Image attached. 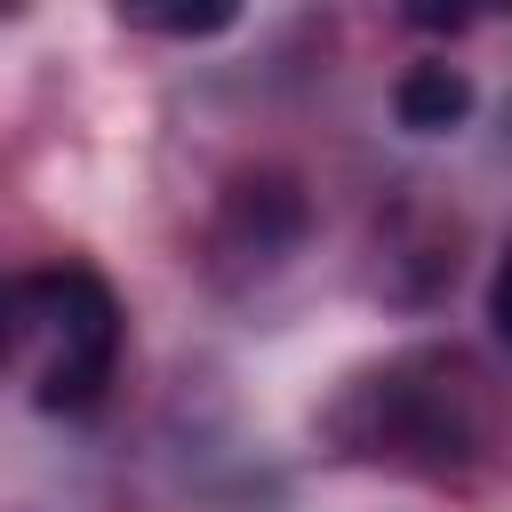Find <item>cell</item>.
<instances>
[{
    "mask_svg": "<svg viewBox=\"0 0 512 512\" xmlns=\"http://www.w3.org/2000/svg\"><path fill=\"white\" fill-rule=\"evenodd\" d=\"M304 232V200L280 184V176H256L224 200V224H216V248L224 256H256V264H280Z\"/></svg>",
    "mask_w": 512,
    "mask_h": 512,
    "instance_id": "obj_3",
    "label": "cell"
},
{
    "mask_svg": "<svg viewBox=\"0 0 512 512\" xmlns=\"http://www.w3.org/2000/svg\"><path fill=\"white\" fill-rule=\"evenodd\" d=\"M120 296L88 264H40L16 272L8 288V360L32 408L48 416H88L120 368Z\"/></svg>",
    "mask_w": 512,
    "mask_h": 512,
    "instance_id": "obj_2",
    "label": "cell"
},
{
    "mask_svg": "<svg viewBox=\"0 0 512 512\" xmlns=\"http://www.w3.org/2000/svg\"><path fill=\"white\" fill-rule=\"evenodd\" d=\"M328 440L352 464L416 472V480H456L488 448V384L456 344H408L376 368H360L336 408Z\"/></svg>",
    "mask_w": 512,
    "mask_h": 512,
    "instance_id": "obj_1",
    "label": "cell"
},
{
    "mask_svg": "<svg viewBox=\"0 0 512 512\" xmlns=\"http://www.w3.org/2000/svg\"><path fill=\"white\" fill-rule=\"evenodd\" d=\"M464 112H472V72L448 64V56L408 64L400 88H392V120L408 136H448V128H464Z\"/></svg>",
    "mask_w": 512,
    "mask_h": 512,
    "instance_id": "obj_4",
    "label": "cell"
},
{
    "mask_svg": "<svg viewBox=\"0 0 512 512\" xmlns=\"http://www.w3.org/2000/svg\"><path fill=\"white\" fill-rule=\"evenodd\" d=\"M488 320H496V336L512 344V240H504V256H496V280H488Z\"/></svg>",
    "mask_w": 512,
    "mask_h": 512,
    "instance_id": "obj_6",
    "label": "cell"
},
{
    "mask_svg": "<svg viewBox=\"0 0 512 512\" xmlns=\"http://www.w3.org/2000/svg\"><path fill=\"white\" fill-rule=\"evenodd\" d=\"M120 24L168 32V40H208V32H232L240 8H232V0H208V8H120Z\"/></svg>",
    "mask_w": 512,
    "mask_h": 512,
    "instance_id": "obj_5",
    "label": "cell"
}]
</instances>
